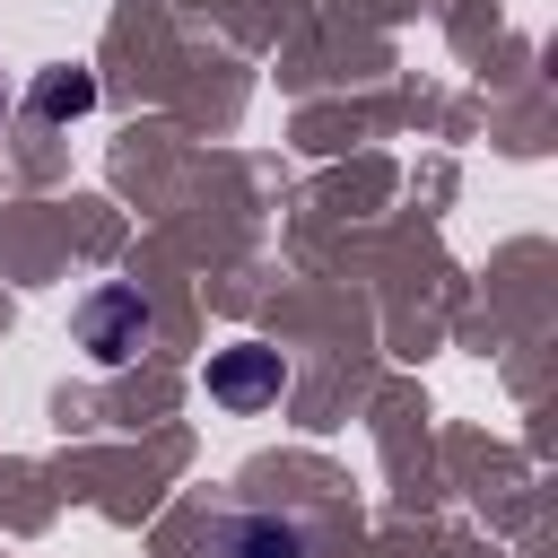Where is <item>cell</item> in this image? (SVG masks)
I'll return each instance as SVG.
<instances>
[{"label":"cell","instance_id":"cell-1","mask_svg":"<svg viewBox=\"0 0 558 558\" xmlns=\"http://www.w3.org/2000/svg\"><path fill=\"white\" fill-rule=\"evenodd\" d=\"M148 331H157V314H148L140 288H96V296L78 305V349H87L96 366H131V357L148 349Z\"/></svg>","mask_w":558,"mask_h":558},{"label":"cell","instance_id":"cell-2","mask_svg":"<svg viewBox=\"0 0 558 558\" xmlns=\"http://www.w3.org/2000/svg\"><path fill=\"white\" fill-rule=\"evenodd\" d=\"M209 401H227V410L279 401V349H227V357H209Z\"/></svg>","mask_w":558,"mask_h":558},{"label":"cell","instance_id":"cell-3","mask_svg":"<svg viewBox=\"0 0 558 558\" xmlns=\"http://www.w3.org/2000/svg\"><path fill=\"white\" fill-rule=\"evenodd\" d=\"M218 558H305V532L279 514H235L218 523Z\"/></svg>","mask_w":558,"mask_h":558},{"label":"cell","instance_id":"cell-4","mask_svg":"<svg viewBox=\"0 0 558 558\" xmlns=\"http://www.w3.org/2000/svg\"><path fill=\"white\" fill-rule=\"evenodd\" d=\"M87 105H96V78H87V70H70V61H61V70H44V78H35V113H44V122H78Z\"/></svg>","mask_w":558,"mask_h":558}]
</instances>
